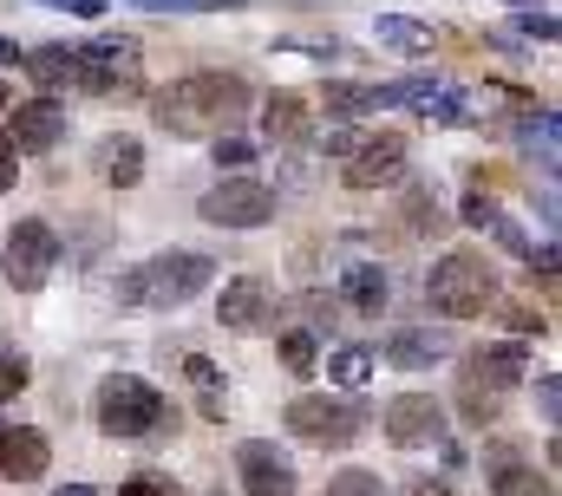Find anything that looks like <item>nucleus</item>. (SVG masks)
<instances>
[{
	"instance_id": "obj_30",
	"label": "nucleus",
	"mask_w": 562,
	"mask_h": 496,
	"mask_svg": "<svg viewBox=\"0 0 562 496\" xmlns=\"http://www.w3.org/2000/svg\"><path fill=\"white\" fill-rule=\"evenodd\" d=\"M26 379H33V367H26V353L0 340V405H7V398H20V392H26Z\"/></svg>"
},
{
	"instance_id": "obj_31",
	"label": "nucleus",
	"mask_w": 562,
	"mask_h": 496,
	"mask_svg": "<svg viewBox=\"0 0 562 496\" xmlns=\"http://www.w3.org/2000/svg\"><path fill=\"white\" fill-rule=\"evenodd\" d=\"M321 496H386V484H380L373 471H334Z\"/></svg>"
},
{
	"instance_id": "obj_42",
	"label": "nucleus",
	"mask_w": 562,
	"mask_h": 496,
	"mask_svg": "<svg viewBox=\"0 0 562 496\" xmlns=\"http://www.w3.org/2000/svg\"><path fill=\"white\" fill-rule=\"evenodd\" d=\"M7 112H13V86L0 79V119H7Z\"/></svg>"
},
{
	"instance_id": "obj_32",
	"label": "nucleus",
	"mask_w": 562,
	"mask_h": 496,
	"mask_svg": "<svg viewBox=\"0 0 562 496\" xmlns=\"http://www.w3.org/2000/svg\"><path fill=\"white\" fill-rule=\"evenodd\" d=\"M458 216H464V223H471V229H497V216H504V210H497V196H484V190H471V196H464V210H458Z\"/></svg>"
},
{
	"instance_id": "obj_14",
	"label": "nucleus",
	"mask_w": 562,
	"mask_h": 496,
	"mask_svg": "<svg viewBox=\"0 0 562 496\" xmlns=\"http://www.w3.org/2000/svg\"><path fill=\"white\" fill-rule=\"evenodd\" d=\"M236 471H243V496H301L294 464L281 458L269 438H249V444H236Z\"/></svg>"
},
{
	"instance_id": "obj_43",
	"label": "nucleus",
	"mask_w": 562,
	"mask_h": 496,
	"mask_svg": "<svg viewBox=\"0 0 562 496\" xmlns=\"http://www.w3.org/2000/svg\"><path fill=\"white\" fill-rule=\"evenodd\" d=\"M53 496H99L92 484H66V491H53Z\"/></svg>"
},
{
	"instance_id": "obj_26",
	"label": "nucleus",
	"mask_w": 562,
	"mask_h": 496,
	"mask_svg": "<svg viewBox=\"0 0 562 496\" xmlns=\"http://www.w3.org/2000/svg\"><path fill=\"white\" fill-rule=\"evenodd\" d=\"M373 367H380L373 347H340V353H327V379H334L340 392H360V385L373 379Z\"/></svg>"
},
{
	"instance_id": "obj_37",
	"label": "nucleus",
	"mask_w": 562,
	"mask_h": 496,
	"mask_svg": "<svg viewBox=\"0 0 562 496\" xmlns=\"http://www.w3.org/2000/svg\"><path fill=\"white\" fill-rule=\"evenodd\" d=\"M33 7H59V13H79V20H105V0H33Z\"/></svg>"
},
{
	"instance_id": "obj_1",
	"label": "nucleus",
	"mask_w": 562,
	"mask_h": 496,
	"mask_svg": "<svg viewBox=\"0 0 562 496\" xmlns=\"http://www.w3.org/2000/svg\"><path fill=\"white\" fill-rule=\"evenodd\" d=\"M150 112L170 137H223L249 112V79L243 72H190V79L164 86L150 99Z\"/></svg>"
},
{
	"instance_id": "obj_17",
	"label": "nucleus",
	"mask_w": 562,
	"mask_h": 496,
	"mask_svg": "<svg viewBox=\"0 0 562 496\" xmlns=\"http://www.w3.org/2000/svg\"><path fill=\"white\" fill-rule=\"evenodd\" d=\"M53 464V444L40 425H0V477L7 484H40Z\"/></svg>"
},
{
	"instance_id": "obj_36",
	"label": "nucleus",
	"mask_w": 562,
	"mask_h": 496,
	"mask_svg": "<svg viewBox=\"0 0 562 496\" xmlns=\"http://www.w3.org/2000/svg\"><path fill=\"white\" fill-rule=\"evenodd\" d=\"M314 144H321L327 157H347V150L360 144V131H353V124H334V131H327V137H314Z\"/></svg>"
},
{
	"instance_id": "obj_13",
	"label": "nucleus",
	"mask_w": 562,
	"mask_h": 496,
	"mask_svg": "<svg viewBox=\"0 0 562 496\" xmlns=\"http://www.w3.org/2000/svg\"><path fill=\"white\" fill-rule=\"evenodd\" d=\"M216 320H223L229 334H256V327H269V320H276V288H269L262 274H236V281H223V294H216Z\"/></svg>"
},
{
	"instance_id": "obj_15",
	"label": "nucleus",
	"mask_w": 562,
	"mask_h": 496,
	"mask_svg": "<svg viewBox=\"0 0 562 496\" xmlns=\"http://www.w3.org/2000/svg\"><path fill=\"white\" fill-rule=\"evenodd\" d=\"M484 477L491 496H557V477L524 458V444H484Z\"/></svg>"
},
{
	"instance_id": "obj_21",
	"label": "nucleus",
	"mask_w": 562,
	"mask_h": 496,
	"mask_svg": "<svg viewBox=\"0 0 562 496\" xmlns=\"http://www.w3.org/2000/svg\"><path fill=\"white\" fill-rule=\"evenodd\" d=\"M20 66H26V79L40 86V99H53L59 86H79V53L59 40V46H33V53H20Z\"/></svg>"
},
{
	"instance_id": "obj_7",
	"label": "nucleus",
	"mask_w": 562,
	"mask_h": 496,
	"mask_svg": "<svg viewBox=\"0 0 562 496\" xmlns=\"http://www.w3.org/2000/svg\"><path fill=\"white\" fill-rule=\"evenodd\" d=\"M72 53H79V92H99V99H112V92L138 99L144 92L138 40H125V33H92V40L72 46Z\"/></svg>"
},
{
	"instance_id": "obj_24",
	"label": "nucleus",
	"mask_w": 562,
	"mask_h": 496,
	"mask_svg": "<svg viewBox=\"0 0 562 496\" xmlns=\"http://www.w3.org/2000/svg\"><path fill=\"white\" fill-rule=\"evenodd\" d=\"M183 379H190V392H196V405H203V418H223V367L210 360V353H183Z\"/></svg>"
},
{
	"instance_id": "obj_12",
	"label": "nucleus",
	"mask_w": 562,
	"mask_h": 496,
	"mask_svg": "<svg viewBox=\"0 0 562 496\" xmlns=\"http://www.w3.org/2000/svg\"><path fill=\"white\" fill-rule=\"evenodd\" d=\"M7 144H13V157H40V150H53L66 131H72V119H66V105L59 99H26V105H13L7 112Z\"/></svg>"
},
{
	"instance_id": "obj_5",
	"label": "nucleus",
	"mask_w": 562,
	"mask_h": 496,
	"mask_svg": "<svg viewBox=\"0 0 562 496\" xmlns=\"http://www.w3.org/2000/svg\"><path fill=\"white\" fill-rule=\"evenodd\" d=\"M92 418H99L105 438H157V431L177 425L170 405H164V392L150 379H138V372H105L99 398H92Z\"/></svg>"
},
{
	"instance_id": "obj_38",
	"label": "nucleus",
	"mask_w": 562,
	"mask_h": 496,
	"mask_svg": "<svg viewBox=\"0 0 562 496\" xmlns=\"http://www.w3.org/2000/svg\"><path fill=\"white\" fill-rule=\"evenodd\" d=\"M504 314H510V327H517V334H550V320H543L537 307H504Z\"/></svg>"
},
{
	"instance_id": "obj_39",
	"label": "nucleus",
	"mask_w": 562,
	"mask_h": 496,
	"mask_svg": "<svg viewBox=\"0 0 562 496\" xmlns=\"http://www.w3.org/2000/svg\"><path fill=\"white\" fill-rule=\"evenodd\" d=\"M13 177H20V157H13V144H7V131H0V196L13 190Z\"/></svg>"
},
{
	"instance_id": "obj_20",
	"label": "nucleus",
	"mask_w": 562,
	"mask_h": 496,
	"mask_svg": "<svg viewBox=\"0 0 562 496\" xmlns=\"http://www.w3.org/2000/svg\"><path fill=\"white\" fill-rule=\"evenodd\" d=\"M262 137L269 144H314V105L294 99V92H276L262 105Z\"/></svg>"
},
{
	"instance_id": "obj_18",
	"label": "nucleus",
	"mask_w": 562,
	"mask_h": 496,
	"mask_svg": "<svg viewBox=\"0 0 562 496\" xmlns=\"http://www.w3.org/2000/svg\"><path fill=\"white\" fill-rule=\"evenodd\" d=\"M321 105H327V119L334 124H353V119H367V112H386V105H393V79H386V86H367V79H327V86H321Z\"/></svg>"
},
{
	"instance_id": "obj_34",
	"label": "nucleus",
	"mask_w": 562,
	"mask_h": 496,
	"mask_svg": "<svg viewBox=\"0 0 562 496\" xmlns=\"http://www.w3.org/2000/svg\"><path fill=\"white\" fill-rule=\"evenodd\" d=\"M119 496H177V491H170V477H150V471H138V477H125V484H119Z\"/></svg>"
},
{
	"instance_id": "obj_6",
	"label": "nucleus",
	"mask_w": 562,
	"mask_h": 496,
	"mask_svg": "<svg viewBox=\"0 0 562 496\" xmlns=\"http://www.w3.org/2000/svg\"><path fill=\"white\" fill-rule=\"evenodd\" d=\"M367 398L360 392H340V398H288V412H281V425L301 438V444H314V451H347L360 431H367Z\"/></svg>"
},
{
	"instance_id": "obj_35",
	"label": "nucleus",
	"mask_w": 562,
	"mask_h": 496,
	"mask_svg": "<svg viewBox=\"0 0 562 496\" xmlns=\"http://www.w3.org/2000/svg\"><path fill=\"white\" fill-rule=\"evenodd\" d=\"M557 398H562V379L543 372V379H537V412H543V425H557Z\"/></svg>"
},
{
	"instance_id": "obj_4",
	"label": "nucleus",
	"mask_w": 562,
	"mask_h": 496,
	"mask_svg": "<svg viewBox=\"0 0 562 496\" xmlns=\"http://www.w3.org/2000/svg\"><path fill=\"white\" fill-rule=\"evenodd\" d=\"M425 301H431L438 320H484L491 307H504V281H497V268L477 248H451V255L431 261Z\"/></svg>"
},
{
	"instance_id": "obj_44",
	"label": "nucleus",
	"mask_w": 562,
	"mask_h": 496,
	"mask_svg": "<svg viewBox=\"0 0 562 496\" xmlns=\"http://www.w3.org/2000/svg\"><path fill=\"white\" fill-rule=\"evenodd\" d=\"M216 496H223V491H216Z\"/></svg>"
},
{
	"instance_id": "obj_3",
	"label": "nucleus",
	"mask_w": 562,
	"mask_h": 496,
	"mask_svg": "<svg viewBox=\"0 0 562 496\" xmlns=\"http://www.w3.org/2000/svg\"><path fill=\"white\" fill-rule=\"evenodd\" d=\"M530 379V347L524 340H491L458 367V425H491L504 412V392H517Z\"/></svg>"
},
{
	"instance_id": "obj_16",
	"label": "nucleus",
	"mask_w": 562,
	"mask_h": 496,
	"mask_svg": "<svg viewBox=\"0 0 562 496\" xmlns=\"http://www.w3.org/2000/svg\"><path fill=\"white\" fill-rule=\"evenodd\" d=\"M393 105H406V112H419L431 124H464V86L458 79H393Z\"/></svg>"
},
{
	"instance_id": "obj_9",
	"label": "nucleus",
	"mask_w": 562,
	"mask_h": 496,
	"mask_svg": "<svg viewBox=\"0 0 562 496\" xmlns=\"http://www.w3.org/2000/svg\"><path fill=\"white\" fill-rule=\"evenodd\" d=\"M196 216L216 229H262L276 223V190L262 177H216V190L196 196Z\"/></svg>"
},
{
	"instance_id": "obj_22",
	"label": "nucleus",
	"mask_w": 562,
	"mask_h": 496,
	"mask_svg": "<svg viewBox=\"0 0 562 496\" xmlns=\"http://www.w3.org/2000/svg\"><path fill=\"white\" fill-rule=\"evenodd\" d=\"M340 301H347L353 314H386V301H393V274H386L380 261H353V268L340 274Z\"/></svg>"
},
{
	"instance_id": "obj_19",
	"label": "nucleus",
	"mask_w": 562,
	"mask_h": 496,
	"mask_svg": "<svg viewBox=\"0 0 562 496\" xmlns=\"http://www.w3.org/2000/svg\"><path fill=\"white\" fill-rule=\"evenodd\" d=\"M373 353L400 372H425L451 353V334H438V327H400V334H393L386 347H373Z\"/></svg>"
},
{
	"instance_id": "obj_41",
	"label": "nucleus",
	"mask_w": 562,
	"mask_h": 496,
	"mask_svg": "<svg viewBox=\"0 0 562 496\" xmlns=\"http://www.w3.org/2000/svg\"><path fill=\"white\" fill-rule=\"evenodd\" d=\"M406 496H451V484H431V477H419V484H413Z\"/></svg>"
},
{
	"instance_id": "obj_10",
	"label": "nucleus",
	"mask_w": 562,
	"mask_h": 496,
	"mask_svg": "<svg viewBox=\"0 0 562 496\" xmlns=\"http://www.w3.org/2000/svg\"><path fill=\"white\" fill-rule=\"evenodd\" d=\"M406 131H360V144L340 157V183L347 190H393L400 177H406Z\"/></svg>"
},
{
	"instance_id": "obj_27",
	"label": "nucleus",
	"mask_w": 562,
	"mask_h": 496,
	"mask_svg": "<svg viewBox=\"0 0 562 496\" xmlns=\"http://www.w3.org/2000/svg\"><path fill=\"white\" fill-rule=\"evenodd\" d=\"M281 367L294 372V379H314V372H321V340H314V334H307V327H281Z\"/></svg>"
},
{
	"instance_id": "obj_25",
	"label": "nucleus",
	"mask_w": 562,
	"mask_h": 496,
	"mask_svg": "<svg viewBox=\"0 0 562 496\" xmlns=\"http://www.w3.org/2000/svg\"><path fill=\"white\" fill-rule=\"evenodd\" d=\"M99 170H105V183H112V190H138L144 144H138V137H112V144H105V157H99Z\"/></svg>"
},
{
	"instance_id": "obj_29",
	"label": "nucleus",
	"mask_w": 562,
	"mask_h": 496,
	"mask_svg": "<svg viewBox=\"0 0 562 496\" xmlns=\"http://www.w3.org/2000/svg\"><path fill=\"white\" fill-rule=\"evenodd\" d=\"M406 229H419L425 243L445 229V216H438V203H431V190H425V183H413V190H406Z\"/></svg>"
},
{
	"instance_id": "obj_23",
	"label": "nucleus",
	"mask_w": 562,
	"mask_h": 496,
	"mask_svg": "<svg viewBox=\"0 0 562 496\" xmlns=\"http://www.w3.org/2000/svg\"><path fill=\"white\" fill-rule=\"evenodd\" d=\"M373 33H380V46H393V53H406V59H425L431 53V26L425 20H413V13H380L373 20Z\"/></svg>"
},
{
	"instance_id": "obj_8",
	"label": "nucleus",
	"mask_w": 562,
	"mask_h": 496,
	"mask_svg": "<svg viewBox=\"0 0 562 496\" xmlns=\"http://www.w3.org/2000/svg\"><path fill=\"white\" fill-rule=\"evenodd\" d=\"M53 268H59V236H53V223L20 216V223L7 229V248H0L7 288H13V294H40V288L53 281Z\"/></svg>"
},
{
	"instance_id": "obj_11",
	"label": "nucleus",
	"mask_w": 562,
	"mask_h": 496,
	"mask_svg": "<svg viewBox=\"0 0 562 496\" xmlns=\"http://www.w3.org/2000/svg\"><path fill=\"white\" fill-rule=\"evenodd\" d=\"M386 444L393 451H425V444H445V405L431 392H400L386 398V418H380Z\"/></svg>"
},
{
	"instance_id": "obj_40",
	"label": "nucleus",
	"mask_w": 562,
	"mask_h": 496,
	"mask_svg": "<svg viewBox=\"0 0 562 496\" xmlns=\"http://www.w3.org/2000/svg\"><path fill=\"white\" fill-rule=\"evenodd\" d=\"M0 66H20V40L13 33H0Z\"/></svg>"
},
{
	"instance_id": "obj_33",
	"label": "nucleus",
	"mask_w": 562,
	"mask_h": 496,
	"mask_svg": "<svg viewBox=\"0 0 562 496\" xmlns=\"http://www.w3.org/2000/svg\"><path fill=\"white\" fill-rule=\"evenodd\" d=\"M144 13H216V7H243V0H132Z\"/></svg>"
},
{
	"instance_id": "obj_28",
	"label": "nucleus",
	"mask_w": 562,
	"mask_h": 496,
	"mask_svg": "<svg viewBox=\"0 0 562 496\" xmlns=\"http://www.w3.org/2000/svg\"><path fill=\"white\" fill-rule=\"evenodd\" d=\"M256 137H236V131H223V137H210V157H216V170L223 177H249V164H256Z\"/></svg>"
},
{
	"instance_id": "obj_2",
	"label": "nucleus",
	"mask_w": 562,
	"mask_h": 496,
	"mask_svg": "<svg viewBox=\"0 0 562 496\" xmlns=\"http://www.w3.org/2000/svg\"><path fill=\"white\" fill-rule=\"evenodd\" d=\"M210 281H216V261L203 248H164V255H150V261L119 274L112 301L119 307H183V301L210 294Z\"/></svg>"
}]
</instances>
